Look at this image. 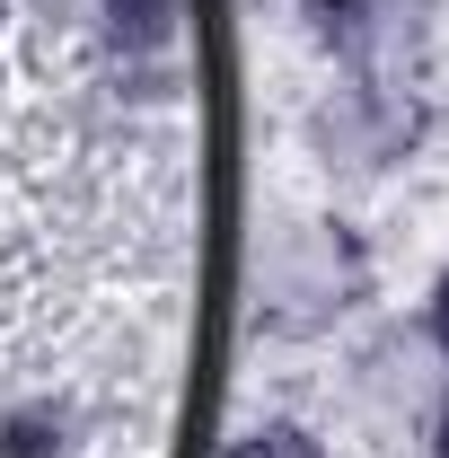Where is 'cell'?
Segmentation results:
<instances>
[{"instance_id":"obj_1","label":"cell","mask_w":449,"mask_h":458,"mask_svg":"<svg viewBox=\"0 0 449 458\" xmlns=\"http://www.w3.org/2000/svg\"><path fill=\"white\" fill-rule=\"evenodd\" d=\"M106 27L123 54H159L176 45V0H106Z\"/></svg>"},{"instance_id":"obj_2","label":"cell","mask_w":449,"mask_h":458,"mask_svg":"<svg viewBox=\"0 0 449 458\" xmlns=\"http://www.w3.org/2000/svg\"><path fill=\"white\" fill-rule=\"evenodd\" d=\"M238 458H326L309 432H291V423H274V432H256V441H238Z\"/></svg>"},{"instance_id":"obj_3","label":"cell","mask_w":449,"mask_h":458,"mask_svg":"<svg viewBox=\"0 0 449 458\" xmlns=\"http://www.w3.org/2000/svg\"><path fill=\"white\" fill-rule=\"evenodd\" d=\"M432 458H449V414H441V432H432Z\"/></svg>"},{"instance_id":"obj_4","label":"cell","mask_w":449,"mask_h":458,"mask_svg":"<svg viewBox=\"0 0 449 458\" xmlns=\"http://www.w3.org/2000/svg\"><path fill=\"white\" fill-rule=\"evenodd\" d=\"M441 318H449V283H441Z\"/></svg>"}]
</instances>
